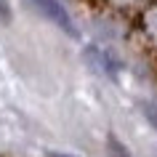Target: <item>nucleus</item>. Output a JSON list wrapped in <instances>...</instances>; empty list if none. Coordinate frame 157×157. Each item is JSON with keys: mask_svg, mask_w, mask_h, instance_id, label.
Masks as SVG:
<instances>
[{"mask_svg": "<svg viewBox=\"0 0 157 157\" xmlns=\"http://www.w3.org/2000/svg\"><path fill=\"white\" fill-rule=\"evenodd\" d=\"M0 21H6V24L11 21V13H8V3H6V0H0Z\"/></svg>", "mask_w": 157, "mask_h": 157, "instance_id": "nucleus-2", "label": "nucleus"}, {"mask_svg": "<svg viewBox=\"0 0 157 157\" xmlns=\"http://www.w3.org/2000/svg\"><path fill=\"white\" fill-rule=\"evenodd\" d=\"M109 147H112V155H115V157H128V155H125V149H120V144H117L115 139H109Z\"/></svg>", "mask_w": 157, "mask_h": 157, "instance_id": "nucleus-3", "label": "nucleus"}, {"mask_svg": "<svg viewBox=\"0 0 157 157\" xmlns=\"http://www.w3.org/2000/svg\"><path fill=\"white\" fill-rule=\"evenodd\" d=\"M35 3V8L40 11L43 16H48L53 24H59V27H64L69 35H75V27H72V21H69V16L64 13V8L59 6L56 0H32Z\"/></svg>", "mask_w": 157, "mask_h": 157, "instance_id": "nucleus-1", "label": "nucleus"}]
</instances>
